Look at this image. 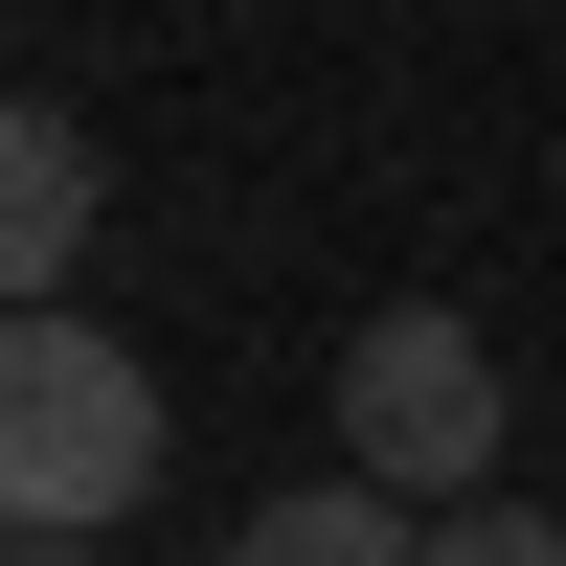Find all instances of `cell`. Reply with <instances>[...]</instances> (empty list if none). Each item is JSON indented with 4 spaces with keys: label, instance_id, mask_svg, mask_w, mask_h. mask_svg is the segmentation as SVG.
<instances>
[{
    "label": "cell",
    "instance_id": "obj_1",
    "mask_svg": "<svg viewBox=\"0 0 566 566\" xmlns=\"http://www.w3.org/2000/svg\"><path fill=\"white\" fill-rule=\"evenodd\" d=\"M159 453H181V408H159V363H136L114 317H0V522L23 544L136 522Z\"/></svg>",
    "mask_w": 566,
    "mask_h": 566
},
{
    "label": "cell",
    "instance_id": "obj_2",
    "mask_svg": "<svg viewBox=\"0 0 566 566\" xmlns=\"http://www.w3.org/2000/svg\"><path fill=\"white\" fill-rule=\"evenodd\" d=\"M340 476H386L408 522H453V499H499V340L453 295H386L340 340Z\"/></svg>",
    "mask_w": 566,
    "mask_h": 566
},
{
    "label": "cell",
    "instance_id": "obj_3",
    "mask_svg": "<svg viewBox=\"0 0 566 566\" xmlns=\"http://www.w3.org/2000/svg\"><path fill=\"white\" fill-rule=\"evenodd\" d=\"M91 205H114V159H91V114H0V272H23V317H69V250H91Z\"/></svg>",
    "mask_w": 566,
    "mask_h": 566
},
{
    "label": "cell",
    "instance_id": "obj_4",
    "mask_svg": "<svg viewBox=\"0 0 566 566\" xmlns=\"http://www.w3.org/2000/svg\"><path fill=\"white\" fill-rule=\"evenodd\" d=\"M227 566H431V522H408L386 476H295V499L227 522Z\"/></svg>",
    "mask_w": 566,
    "mask_h": 566
},
{
    "label": "cell",
    "instance_id": "obj_5",
    "mask_svg": "<svg viewBox=\"0 0 566 566\" xmlns=\"http://www.w3.org/2000/svg\"><path fill=\"white\" fill-rule=\"evenodd\" d=\"M431 566H566V522H544V499H453Z\"/></svg>",
    "mask_w": 566,
    "mask_h": 566
},
{
    "label": "cell",
    "instance_id": "obj_6",
    "mask_svg": "<svg viewBox=\"0 0 566 566\" xmlns=\"http://www.w3.org/2000/svg\"><path fill=\"white\" fill-rule=\"evenodd\" d=\"M23 566H114V544H23Z\"/></svg>",
    "mask_w": 566,
    "mask_h": 566
}]
</instances>
